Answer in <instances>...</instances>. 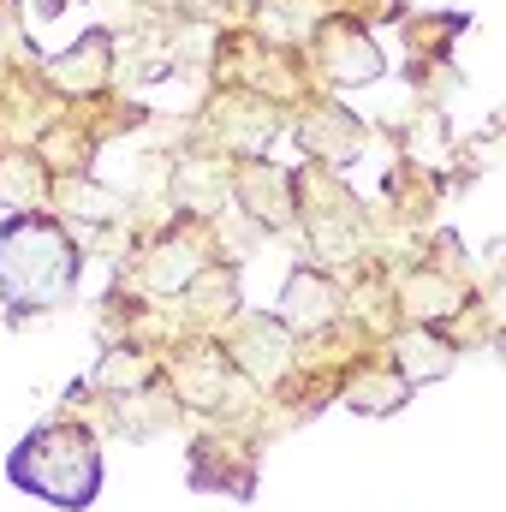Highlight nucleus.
Wrapping results in <instances>:
<instances>
[{
	"label": "nucleus",
	"instance_id": "nucleus-1",
	"mask_svg": "<svg viewBox=\"0 0 506 512\" xmlns=\"http://www.w3.org/2000/svg\"><path fill=\"white\" fill-rule=\"evenodd\" d=\"M6 477L54 507H90L102 489V447L78 423H42L6 459Z\"/></svg>",
	"mask_w": 506,
	"mask_h": 512
},
{
	"label": "nucleus",
	"instance_id": "nucleus-2",
	"mask_svg": "<svg viewBox=\"0 0 506 512\" xmlns=\"http://www.w3.org/2000/svg\"><path fill=\"white\" fill-rule=\"evenodd\" d=\"M78 280V251L72 239L42 221V215H18L0 227V292L12 310H54Z\"/></svg>",
	"mask_w": 506,
	"mask_h": 512
},
{
	"label": "nucleus",
	"instance_id": "nucleus-3",
	"mask_svg": "<svg viewBox=\"0 0 506 512\" xmlns=\"http://www.w3.org/2000/svg\"><path fill=\"white\" fill-rule=\"evenodd\" d=\"M447 370H453V352H447L435 334H405V340H399V376H405V387L435 382V376H447Z\"/></svg>",
	"mask_w": 506,
	"mask_h": 512
},
{
	"label": "nucleus",
	"instance_id": "nucleus-4",
	"mask_svg": "<svg viewBox=\"0 0 506 512\" xmlns=\"http://www.w3.org/2000/svg\"><path fill=\"white\" fill-rule=\"evenodd\" d=\"M340 36H346V48H340V54H328V48H322V54H328V72H334L340 84L376 78L381 60H376V48H370V36H364V30H340Z\"/></svg>",
	"mask_w": 506,
	"mask_h": 512
}]
</instances>
